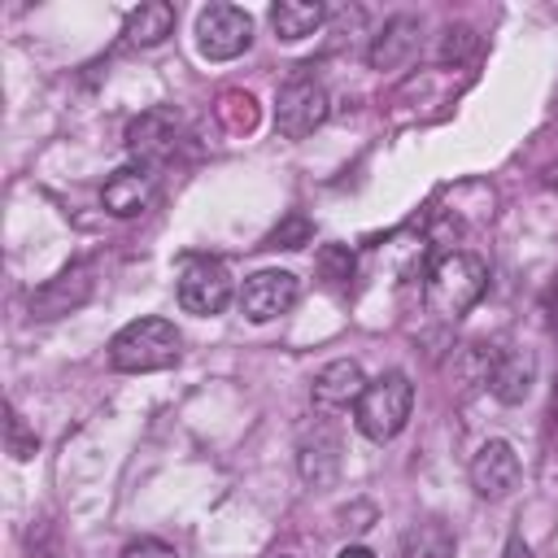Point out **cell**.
Listing matches in <instances>:
<instances>
[{
    "label": "cell",
    "mask_w": 558,
    "mask_h": 558,
    "mask_svg": "<svg viewBox=\"0 0 558 558\" xmlns=\"http://www.w3.org/2000/svg\"><path fill=\"white\" fill-rule=\"evenodd\" d=\"M327 109H331L327 87L310 74H296L275 96V126H279L283 140H305L327 122Z\"/></svg>",
    "instance_id": "4"
},
{
    "label": "cell",
    "mask_w": 558,
    "mask_h": 558,
    "mask_svg": "<svg viewBox=\"0 0 558 558\" xmlns=\"http://www.w3.org/2000/svg\"><path fill=\"white\" fill-rule=\"evenodd\" d=\"M4 427H9V453H13L17 462L35 458V436L26 432V423H22V414H17L13 405H9V423H4Z\"/></svg>",
    "instance_id": "23"
},
{
    "label": "cell",
    "mask_w": 558,
    "mask_h": 558,
    "mask_svg": "<svg viewBox=\"0 0 558 558\" xmlns=\"http://www.w3.org/2000/svg\"><path fill=\"white\" fill-rule=\"evenodd\" d=\"M336 558H375V554H371L366 545H344V549H340Z\"/></svg>",
    "instance_id": "26"
},
{
    "label": "cell",
    "mask_w": 558,
    "mask_h": 558,
    "mask_svg": "<svg viewBox=\"0 0 558 558\" xmlns=\"http://www.w3.org/2000/svg\"><path fill=\"white\" fill-rule=\"evenodd\" d=\"M410 410H414V384L410 375L401 371H384L379 379H366L357 405H353V423L366 440L384 445L392 440L405 423H410Z\"/></svg>",
    "instance_id": "3"
},
{
    "label": "cell",
    "mask_w": 558,
    "mask_h": 558,
    "mask_svg": "<svg viewBox=\"0 0 558 558\" xmlns=\"http://www.w3.org/2000/svg\"><path fill=\"white\" fill-rule=\"evenodd\" d=\"M362 388H366L362 366H357L353 357H340V362H327V366L314 375L310 401H314L318 410H349V405H357Z\"/></svg>",
    "instance_id": "12"
},
{
    "label": "cell",
    "mask_w": 558,
    "mask_h": 558,
    "mask_svg": "<svg viewBox=\"0 0 558 558\" xmlns=\"http://www.w3.org/2000/svg\"><path fill=\"white\" fill-rule=\"evenodd\" d=\"M275 558H288V554H275Z\"/></svg>",
    "instance_id": "27"
},
{
    "label": "cell",
    "mask_w": 558,
    "mask_h": 558,
    "mask_svg": "<svg viewBox=\"0 0 558 558\" xmlns=\"http://www.w3.org/2000/svg\"><path fill=\"white\" fill-rule=\"evenodd\" d=\"M501 558H532V549H527V541H523V536H510Z\"/></svg>",
    "instance_id": "25"
},
{
    "label": "cell",
    "mask_w": 558,
    "mask_h": 558,
    "mask_svg": "<svg viewBox=\"0 0 558 558\" xmlns=\"http://www.w3.org/2000/svg\"><path fill=\"white\" fill-rule=\"evenodd\" d=\"M414 48H418V17L397 13L375 31V39L366 48V61H371V70H397L414 57Z\"/></svg>",
    "instance_id": "14"
},
{
    "label": "cell",
    "mask_w": 558,
    "mask_h": 558,
    "mask_svg": "<svg viewBox=\"0 0 558 558\" xmlns=\"http://www.w3.org/2000/svg\"><path fill=\"white\" fill-rule=\"evenodd\" d=\"M231 270L214 257H187L183 262V275H179V305L196 318H209V314H222L231 305Z\"/></svg>",
    "instance_id": "6"
},
{
    "label": "cell",
    "mask_w": 558,
    "mask_h": 558,
    "mask_svg": "<svg viewBox=\"0 0 558 558\" xmlns=\"http://www.w3.org/2000/svg\"><path fill=\"white\" fill-rule=\"evenodd\" d=\"M153 201H157V170H153L148 161H126V166H118V170L105 179V187H100V205H105V214H113V218H140Z\"/></svg>",
    "instance_id": "8"
},
{
    "label": "cell",
    "mask_w": 558,
    "mask_h": 558,
    "mask_svg": "<svg viewBox=\"0 0 558 558\" xmlns=\"http://www.w3.org/2000/svg\"><path fill=\"white\" fill-rule=\"evenodd\" d=\"M458 541L440 519H418L405 536H401V558H453Z\"/></svg>",
    "instance_id": "18"
},
{
    "label": "cell",
    "mask_w": 558,
    "mask_h": 558,
    "mask_svg": "<svg viewBox=\"0 0 558 558\" xmlns=\"http://www.w3.org/2000/svg\"><path fill=\"white\" fill-rule=\"evenodd\" d=\"M536 384V353L532 349H493V362H488V392L506 405H519L527 401Z\"/></svg>",
    "instance_id": "10"
},
{
    "label": "cell",
    "mask_w": 558,
    "mask_h": 558,
    "mask_svg": "<svg viewBox=\"0 0 558 558\" xmlns=\"http://www.w3.org/2000/svg\"><path fill=\"white\" fill-rule=\"evenodd\" d=\"M296 471H301V480L314 484V488L336 480V471H340V440H336L331 427H314V436L301 440V449H296Z\"/></svg>",
    "instance_id": "15"
},
{
    "label": "cell",
    "mask_w": 558,
    "mask_h": 558,
    "mask_svg": "<svg viewBox=\"0 0 558 558\" xmlns=\"http://www.w3.org/2000/svg\"><path fill=\"white\" fill-rule=\"evenodd\" d=\"M323 17H327V9L318 0H279V4H270V26L288 44L314 35L323 26Z\"/></svg>",
    "instance_id": "17"
},
{
    "label": "cell",
    "mask_w": 558,
    "mask_h": 558,
    "mask_svg": "<svg viewBox=\"0 0 558 558\" xmlns=\"http://www.w3.org/2000/svg\"><path fill=\"white\" fill-rule=\"evenodd\" d=\"M484 292H488V266H484V257H475V253L453 248V253H445V257L427 270V310H432L436 318H445V323L462 318Z\"/></svg>",
    "instance_id": "2"
},
{
    "label": "cell",
    "mask_w": 558,
    "mask_h": 558,
    "mask_svg": "<svg viewBox=\"0 0 558 558\" xmlns=\"http://www.w3.org/2000/svg\"><path fill=\"white\" fill-rule=\"evenodd\" d=\"M92 296V270L87 266H70L57 279H48L39 292H31V314L35 318H61L74 305H83Z\"/></svg>",
    "instance_id": "13"
},
{
    "label": "cell",
    "mask_w": 558,
    "mask_h": 558,
    "mask_svg": "<svg viewBox=\"0 0 558 558\" xmlns=\"http://www.w3.org/2000/svg\"><path fill=\"white\" fill-rule=\"evenodd\" d=\"M310 235H314L310 218H305V214H288V218L262 240V248H301V244H310Z\"/></svg>",
    "instance_id": "22"
},
{
    "label": "cell",
    "mask_w": 558,
    "mask_h": 558,
    "mask_svg": "<svg viewBox=\"0 0 558 558\" xmlns=\"http://www.w3.org/2000/svg\"><path fill=\"white\" fill-rule=\"evenodd\" d=\"M118 558H179V549L170 541H161V536H135Z\"/></svg>",
    "instance_id": "24"
},
{
    "label": "cell",
    "mask_w": 558,
    "mask_h": 558,
    "mask_svg": "<svg viewBox=\"0 0 558 558\" xmlns=\"http://www.w3.org/2000/svg\"><path fill=\"white\" fill-rule=\"evenodd\" d=\"M475 48H480V35H475L466 22L445 26V35H440V61H445V65H462V61H471Z\"/></svg>",
    "instance_id": "20"
},
{
    "label": "cell",
    "mask_w": 558,
    "mask_h": 558,
    "mask_svg": "<svg viewBox=\"0 0 558 558\" xmlns=\"http://www.w3.org/2000/svg\"><path fill=\"white\" fill-rule=\"evenodd\" d=\"M170 35H174V4L166 0H148L126 17V44L135 48H157Z\"/></svg>",
    "instance_id": "16"
},
{
    "label": "cell",
    "mask_w": 558,
    "mask_h": 558,
    "mask_svg": "<svg viewBox=\"0 0 558 558\" xmlns=\"http://www.w3.org/2000/svg\"><path fill=\"white\" fill-rule=\"evenodd\" d=\"M296 301H301V283H296L292 270H257L240 288V310H244L248 323L283 318Z\"/></svg>",
    "instance_id": "7"
},
{
    "label": "cell",
    "mask_w": 558,
    "mask_h": 558,
    "mask_svg": "<svg viewBox=\"0 0 558 558\" xmlns=\"http://www.w3.org/2000/svg\"><path fill=\"white\" fill-rule=\"evenodd\" d=\"M314 270L331 292H344L353 283V275H357V257H353L349 244H323L318 257H314Z\"/></svg>",
    "instance_id": "19"
},
{
    "label": "cell",
    "mask_w": 558,
    "mask_h": 558,
    "mask_svg": "<svg viewBox=\"0 0 558 558\" xmlns=\"http://www.w3.org/2000/svg\"><path fill=\"white\" fill-rule=\"evenodd\" d=\"M218 118L227 122V131H253L257 126V100L248 92H222Z\"/></svg>",
    "instance_id": "21"
},
{
    "label": "cell",
    "mask_w": 558,
    "mask_h": 558,
    "mask_svg": "<svg viewBox=\"0 0 558 558\" xmlns=\"http://www.w3.org/2000/svg\"><path fill=\"white\" fill-rule=\"evenodd\" d=\"M179 349H183V336L170 318H135L126 323L113 340H109V366L113 371H126V375H148V371H166L179 362Z\"/></svg>",
    "instance_id": "1"
},
{
    "label": "cell",
    "mask_w": 558,
    "mask_h": 558,
    "mask_svg": "<svg viewBox=\"0 0 558 558\" xmlns=\"http://www.w3.org/2000/svg\"><path fill=\"white\" fill-rule=\"evenodd\" d=\"M179 135H183L179 113L170 105H153V109H144L140 118L126 122V153L135 161H148L153 166V161H161V157L174 153Z\"/></svg>",
    "instance_id": "9"
},
{
    "label": "cell",
    "mask_w": 558,
    "mask_h": 558,
    "mask_svg": "<svg viewBox=\"0 0 558 558\" xmlns=\"http://www.w3.org/2000/svg\"><path fill=\"white\" fill-rule=\"evenodd\" d=\"M253 44V17L240 4H209L196 17V48L205 61H231Z\"/></svg>",
    "instance_id": "5"
},
{
    "label": "cell",
    "mask_w": 558,
    "mask_h": 558,
    "mask_svg": "<svg viewBox=\"0 0 558 558\" xmlns=\"http://www.w3.org/2000/svg\"><path fill=\"white\" fill-rule=\"evenodd\" d=\"M519 484V453L506 440H484L471 458V488L488 501L506 497Z\"/></svg>",
    "instance_id": "11"
}]
</instances>
